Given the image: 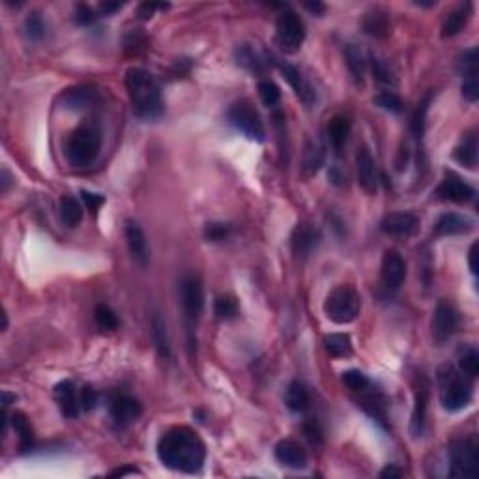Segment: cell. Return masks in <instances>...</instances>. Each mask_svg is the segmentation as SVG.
Segmentation results:
<instances>
[{
	"instance_id": "10",
	"label": "cell",
	"mask_w": 479,
	"mask_h": 479,
	"mask_svg": "<svg viewBox=\"0 0 479 479\" xmlns=\"http://www.w3.org/2000/svg\"><path fill=\"white\" fill-rule=\"evenodd\" d=\"M457 326H459V317H457L453 305L449 301H438L435 314H432V326H430L432 339L438 344L446 343L453 337V333L457 332Z\"/></svg>"
},
{
	"instance_id": "18",
	"label": "cell",
	"mask_w": 479,
	"mask_h": 479,
	"mask_svg": "<svg viewBox=\"0 0 479 479\" xmlns=\"http://www.w3.org/2000/svg\"><path fill=\"white\" fill-rule=\"evenodd\" d=\"M276 459L283 467L303 470L308 467V451L294 440H281L276 446Z\"/></svg>"
},
{
	"instance_id": "22",
	"label": "cell",
	"mask_w": 479,
	"mask_h": 479,
	"mask_svg": "<svg viewBox=\"0 0 479 479\" xmlns=\"http://www.w3.org/2000/svg\"><path fill=\"white\" fill-rule=\"evenodd\" d=\"M55 399L60 406L62 414L66 418H77L79 414L81 401L77 399V394H75V386L72 380H62L60 384L55 386Z\"/></svg>"
},
{
	"instance_id": "15",
	"label": "cell",
	"mask_w": 479,
	"mask_h": 479,
	"mask_svg": "<svg viewBox=\"0 0 479 479\" xmlns=\"http://www.w3.org/2000/svg\"><path fill=\"white\" fill-rule=\"evenodd\" d=\"M356 172H358V184L365 193L375 195L378 190V172L373 156L369 152L367 146H362L356 154Z\"/></svg>"
},
{
	"instance_id": "54",
	"label": "cell",
	"mask_w": 479,
	"mask_h": 479,
	"mask_svg": "<svg viewBox=\"0 0 479 479\" xmlns=\"http://www.w3.org/2000/svg\"><path fill=\"white\" fill-rule=\"evenodd\" d=\"M468 262H470V270L476 276L478 274V244H473L470 247V253H468Z\"/></svg>"
},
{
	"instance_id": "44",
	"label": "cell",
	"mask_w": 479,
	"mask_h": 479,
	"mask_svg": "<svg viewBox=\"0 0 479 479\" xmlns=\"http://www.w3.org/2000/svg\"><path fill=\"white\" fill-rule=\"evenodd\" d=\"M375 103L378 105V107H382V109L389 111V112L403 111V101H401V98L397 96V94L389 92V90L378 94V96L375 98Z\"/></svg>"
},
{
	"instance_id": "56",
	"label": "cell",
	"mask_w": 479,
	"mask_h": 479,
	"mask_svg": "<svg viewBox=\"0 0 479 479\" xmlns=\"http://www.w3.org/2000/svg\"><path fill=\"white\" fill-rule=\"evenodd\" d=\"M99 8H101V12H103L105 15H109V13L120 10V8H122V4H101Z\"/></svg>"
},
{
	"instance_id": "30",
	"label": "cell",
	"mask_w": 479,
	"mask_h": 479,
	"mask_svg": "<svg viewBox=\"0 0 479 479\" xmlns=\"http://www.w3.org/2000/svg\"><path fill=\"white\" fill-rule=\"evenodd\" d=\"M344 58H346V66L351 72L352 79L356 81L358 85H363V77H365V56H363L362 49L351 43L344 49Z\"/></svg>"
},
{
	"instance_id": "24",
	"label": "cell",
	"mask_w": 479,
	"mask_h": 479,
	"mask_svg": "<svg viewBox=\"0 0 479 479\" xmlns=\"http://www.w3.org/2000/svg\"><path fill=\"white\" fill-rule=\"evenodd\" d=\"M126 239H128V247L131 257L139 264H146L148 260V244L146 236L142 233V228L133 221H128L126 225Z\"/></svg>"
},
{
	"instance_id": "3",
	"label": "cell",
	"mask_w": 479,
	"mask_h": 479,
	"mask_svg": "<svg viewBox=\"0 0 479 479\" xmlns=\"http://www.w3.org/2000/svg\"><path fill=\"white\" fill-rule=\"evenodd\" d=\"M101 150V137L96 129L79 128L72 131L64 144V156L74 167H88L98 160Z\"/></svg>"
},
{
	"instance_id": "13",
	"label": "cell",
	"mask_w": 479,
	"mask_h": 479,
	"mask_svg": "<svg viewBox=\"0 0 479 479\" xmlns=\"http://www.w3.org/2000/svg\"><path fill=\"white\" fill-rule=\"evenodd\" d=\"M419 219L414 214L408 212H395V214H387L380 221V230L387 236H395V238H410L418 233Z\"/></svg>"
},
{
	"instance_id": "2",
	"label": "cell",
	"mask_w": 479,
	"mask_h": 479,
	"mask_svg": "<svg viewBox=\"0 0 479 479\" xmlns=\"http://www.w3.org/2000/svg\"><path fill=\"white\" fill-rule=\"evenodd\" d=\"M126 88L129 99L133 105V111L139 118L154 120L163 112V99L158 81L142 68H131L126 74Z\"/></svg>"
},
{
	"instance_id": "42",
	"label": "cell",
	"mask_w": 479,
	"mask_h": 479,
	"mask_svg": "<svg viewBox=\"0 0 479 479\" xmlns=\"http://www.w3.org/2000/svg\"><path fill=\"white\" fill-rule=\"evenodd\" d=\"M258 96L262 99V103L268 105V107H274V105L279 103V99H281V90H279V86L274 85L271 81H262V83L258 85Z\"/></svg>"
},
{
	"instance_id": "32",
	"label": "cell",
	"mask_w": 479,
	"mask_h": 479,
	"mask_svg": "<svg viewBox=\"0 0 479 479\" xmlns=\"http://www.w3.org/2000/svg\"><path fill=\"white\" fill-rule=\"evenodd\" d=\"M96 96V90L94 88H88V86H77V88H69L68 92L62 96V105L66 109H83L86 105L90 103Z\"/></svg>"
},
{
	"instance_id": "23",
	"label": "cell",
	"mask_w": 479,
	"mask_h": 479,
	"mask_svg": "<svg viewBox=\"0 0 479 479\" xmlns=\"http://www.w3.org/2000/svg\"><path fill=\"white\" fill-rule=\"evenodd\" d=\"M281 74L283 77H285V81L294 88L296 96H298L303 103L308 105V107H311L314 99H317V96H314V90L311 88V85L301 77L300 72H298L294 66H290V64H281Z\"/></svg>"
},
{
	"instance_id": "50",
	"label": "cell",
	"mask_w": 479,
	"mask_h": 479,
	"mask_svg": "<svg viewBox=\"0 0 479 479\" xmlns=\"http://www.w3.org/2000/svg\"><path fill=\"white\" fill-rule=\"evenodd\" d=\"M427 103H429V99H425L423 103L419 105L418 111H416V117H414V122H412V129H414V133L418 137H421V133H423V118L425 111H427Z\"/></svg>"
},
{
	"instance_id": "33",
	"label": "cell",
	"mask_w": 479,
	"mask_h": 479,
	"mask_svg": "<svg viewBox=\"0 0 479 479\" xmlns=\"http://www.w3.org/2000/svg\"><path fill=\"white\" fill-rule=\"evenodd\" d=\"M60 217L64 225L68 227H77L83 221V206L75 197L66 195L60 199Z\"/></svg>"
},
{
	"instance_id": "27",
	"label": "cell",
	"mask_w": 479,
	"mask_h": 479,
	"mask_svg": "<svg viewBox=\"0 0 479 479\" xmlns=\"http://www.w3.org/2000/svg\"><path fill=\"white\" fill-rule=\"evenodd\" d=\"M285 405L289 406L292 412H305L311 405V397H309L308 387L301 382H290L287 392H285Z\"/></svg>"
},
{
	"instance_id": "17",
	"label": "cell",
	"mask_w": 479,
	"mask_h": 479,
	"mask_svg": "<svg viewBox=\"0 0 479 479\" xmlns=\"http://www.w3.org/2000/svg\"><path fill=\"white\" fill-rule=\"evenodd\" d=\"M414 414H412V435L418 438L423 435L425 414H427V403H429V382L423 375L418 376V384L414 389Z\"/></svg>"
},
{
	"instance_id": "29",
	"label": "cell",
	"mask_w": 479,
	"mask_h": 479,
	"mask_svg": "<svg viewBox=\"0 0 479 479\" xmlns=\"http://www.w3.org/2000/svg\"><path fill=\"white\" fill-rule=\"evenodd\" d=\"M470 12H472V6H470V4H464V6L457 8V10H453V12L449 13L448 17H446V21H444L442 36L444 37L457 36V34H459V32L464 28V25L468 23Z\"/></svg>"
},
{
	"instance_id": "6",
	"label": "cell",
	"mask_w": 479,
	"mask_h": 479,
	"mask_svg": "<svg viewBox=\"0 0 479 479\" xmlns=\"http://www.w3.org/2000/svg\"><path fill=\"white\" fill-rule=\"evenodd\" d=\"M440 401L449 412L462 410L472 401V386L451 367L444 369L440 375Z\"/></svg>"
},
{
	"instance_id": "16",
	"label": "cell",
	"mask_w": 479,
	"mask_h": 479,
	"mask_svg": "<svg viewBox=\"0 0 479 479\" xmlns=\"http://www.w3.org/2000/svg\"><path fill=\"white\" fill-rule=\"evenodd\" d=\"M142 406L141 403L129 395H118L115 397L111 403V418L112 421L124 429V427H129L131 423H135L137 419L141 418Z\"/></svg>"
},
{
	"instance_id": "9",
	"label": "cell",
	"mask_w": 479,
	"mask_h": 479,
	"mask_svg": "<svg viewBox=\"0 0 479 479\" xmlns=\"http://www.w3.org/2000/svg\"><path fill=\"white\" fill-rule=\"evenodd\" d=\"M180 303L191 332L204 309V287L197 276H185L180 281Z\"/></svg>"
},
{
	"instance_id": "19",
	"label": "cell",
	"mask_w": 479,
	"mask_h": 479,
	"mask_svg": "<svg viewBox=\"0 0 479 479\" xmlns=\"http://www.w3.org/2000/svg\"><path fill=\"white\" fill-rule=\"evenodd\" d=\"M472 228L473 225L468 217L449 212V214H444L438 217L432 233H435V236H457V234H468Z\"/></svg>"
},
{
	"instance_id": "4",
	"label": "cell",
	"mask_w": 479,
	"mask_h": 479,
	"mask_svg": "<svg viewBox=\"0 0 479 479\" xmlns=\"http://www.w3.org/2000/svg\"><path fill=\"white\" fill-rule=\"evenodd\" d=\"M362 311V298L352 287L333 289L324 301V313L335 324H351Z\"/></svg>"
},
{
	"instance_id": "58",
	"label": "cell",
	"mask_w": 479,
	"mask_h": 479,
	"mask_svg": "<svg viewBox=\"0 0 479 479\" xmlns=\"http://www.w3.org/2000/svg\"><path fill=\"white\" fill-rule=\"evenodd\" d=\"M305 8H308V10H311L313 13L324 12V4H320V2H314V4H305Z\"/></svg>"
},
{
	"instance_id": "45",
	"label": "cell",
	"mask_w": 479,
	"mask_h": 479,
	"mask_svg": "<svg viewBox=\"0 0 479 479\" xmlns=\"http://www.w3.org/2000/svg\"><path fill=\"white\" fill-rule=\"evenodd\" d=\"M301 430H303V435H305L311 446H322V442H324L322 429H320V425L314 419H308L305 423L301 425Z\"/></svg>"
},
{
	"instance_id": "38",
	"label": "cell",
	"mask_w": 479,
	"mask_h": 479,
	"mask_svg": "<svg viewBox=\"0 0 479 479\" xmlns=\"http://www.w3.org/2000/svg\"><path fill=\"white\" fill-rule=\"evenodd\" d=\"M214 313L219 320H230L238 314V301L233 296L221 294L214 301Z\"/></svg>"
},
{
	"instance_id": "25",
	"label": "cell",
	"mask_w": 479,
	"mask_h": 479,
	"mask_svg": "<svg viewBox=\"0 0 479 479\" xmlns=\"http://www.w3.org/2000/svg\"><path fill=\"white\" fill-rule=\"evenodd\" d=\"M362 28L365 34L375 37H386L389 34V17L382 10L367 12L362 19Z\"/></svg>"
},
{
	"instance_id": "21",
	"label": "cell",
	"mask_w": 479,
	"mask_h": 479,
	"mask_svg": "<svg viewBox=\"0 0 479 479\" xmlns=\"http://www.w3.org/2000/svg\"><path fill=\"white\" fill-rule=\"evenodd\" d=\"M324 148L320 146L319 142L308 141L303 154H301V167H300V176L303 180L313 178L314 174L320 171V167L324 165Z\"/></svg>"
},
{
	"instance_id": "49",
	"label": "cell",
	"mask_w": 479,
	"mask_h": 479,
	"mask_svg": "<svg viewBox=\"0 0 479 479\" xmlns=\"http://www.w3.org/2000/svg\"><path fill=\"white\" fill-rule=\"evenodd\" d=\"M238 62L249 69H260V60H258V56L249 47L238 49Z\"/></svg>"
},
{
	"instance_id": "1",
	"label": "cell",
	"mask_w": 479,
	"mask_h": 479,
	"mask_svg": "<svg viewBox=\"0 0 479 479\" xmlns=\"http://www.w3.org/2000/svg\"><path fill=\"white\" fill-rule=\"evenodd\" d=\"M158 457L163 467L174 472H199L206 459L204 442L187 427H174L167 430L158 442Z\"/></svg>"
},
{
	"instance_id": "55",
	"label": "cell",
	"mask_w": 479,
	"mask_h": 479,
	"mask_svg": "<svg viewBox=\"0 0 479 479\" xmlns=\"http://www.w3.org/2000/svg\"><path fill=\"white\" fill-rule=\"evenodd\" d=\"M401 476H403V470H399L394 464H389L380 472V478H401Z\"/></svg>"
},
{
	"instance_id": "46",
	"label": "cell",
	"mask_w": 479,
	"mask_h": 479,
	"mask_svg": "<svg viewBox=\"0 0 479 479\" xmlns=\"http://www.w3.org/2000/svg\"><path fill=\"white\" fill-rule=\"evenodd\" d=\"M230 233V227L225 225V223H208L206 228H204V236L208 242H219V239H225Z\"/></svg>"
},
{
	"instance_id": "31",
	"label": "cell",
	"mask_w": 479,
	"mask_h": 479,
	"mask_svg": "<svg viewBox=\"0 0 479 479\" xmlns=\"http://www.w3.org/2000/svg\"><path fill=\"white\" fill-rule=\"evenodd\" d=\"M324 348L332 358H346L352 354V339L346 333H330L324 337Z\"/></svg>"
},
{
	"instance_id": "7",
	"label": "cell",
	"mask_w": 479,
	"mask_h": 479,
	"mask_svg": "<svg viewBox=\"0 0 479 479\" xmlns=\"http://www.w3.org/2000/svg\"><path fill=\"white\" fill-rule=\"evenodd\" d=\"M227 118L228 122L233 124L238 131H242L247 139L257 142L264 141V124L260 120V115L257 112V109L247 99H239V101L230 105Z\"/></svg>"
},
{
	"instance_id": "41",
	"label": "cell",
	"mask_w": 479,
	"mask_h": 479,
	"mask_svg": "<svg viewBox=\"0 0 479 479\" xmlns=\"http://www.w3.org/2000/svg\"><path fill=\"white\" fill-rule=\"evenodd\" d=\"M459 72H461L462 77L478 75V49L476 47L462 53V56L459 58Z\"/></svg>"
},
{
	"instance_id": "12",
	"label": "cell",
	"mask_w": 479,
	"mask_h": 479,
	"mask_svg": "<svg viewBox=\"0 0 479 479\" xmlns=\"http://www.w3.org/2000/svg\"><path fill=\"white\" fill-rule=\"evenodd\" d=\"M380 277L382 283L386 289L397 290L405 283L406 279V262L405 258L401 257L399 251L395 249H387L382 257L380 266Z\"/></svg>"
},
{
	"instance_id": "48",
	"label": "cell",
	"mask_w": 479,
	"mask_h": 479,
	"mask_svg": "<svg viewBox=\"0 0 479 479\" xmlns=\"http://www.w3.org/2000/svg\"><path fill=\"white\" fill-rule=\"evenodd\" d=\"M98 405V392L92 386H85L81 389V406L83 410L90 412Z\"/></svg>"
},
{
	"instance_id": "26",
	"label": "cell",
	"mask_w": 479,
	"mask_h": 479,
	"mask_svg": "<svg viewBox=\"0 0 479 479\" xmlns=\"http://www.w3.org/2000/svg\"><path fill=\"white\" fill-rule=\"evenodd\" d=\"M351 120L346 117H333L328 122L326 131H328V139H330V144H332L335 152H339L346 144L348 135H351Z\"/></svg>"
},
{
	"instance_id": "47",
	"label": "cell",
	"mask_w": 479,
	"mask_h": 479,
	"mask_svg": "<svg viewBox=\"0 0 479 479\" xmlns=\"http://www.w3.org/2000/svg\"><path fill=\"white\" fill-rule=\"evenodd\" d=\"M462 96H464V99H468V101H478L479 98V85H478V75H473V77H464V81H462Z\"/></svg>"
},
{
	"instance_id": "5",
	"label": "cell",
	"mask_w": 479,
	"mask_h": 479,
	"mask_svg": "<svg viewBox=\"0 0 479 479\" xmlns=\"http://www.w3.org/2000/svg\"><path fill=\"white\" fill-rule=\"evenodd\" d=\"M449 476L476 478L479 473V448L472 438H457L449 444Z\"/></svg>"
},
{
	"instance_id": "43",
	"label": "cell",
	"mask_w": 479,
	"mask_h": 479,
	"mask_svg": "<svg viewBox=\"0 0 479 479\" xmlns=\"http://www.w3.org/2000/svg\"><path fill=\"white\" fill-rule=\"evenodd\" d=\"M25 31H26V36L31 37V40H34V42L42 40L43 34H45V23H43V19L40 13L34 12L26 17Z\"/></svg>"
},
{
	"instance_id": "39",
	"label": "cell",
	"mask_w": 479,
	"mask_h": 479,
	"mask_svg": "<svg viewBox=\"0 0 479 479\" xmlns=\"http://www.w3.org/2000/svg\"><path fill=\"white\" fill-rule=\"evenodd\" d=\"M341 380H343V384L348 389H351L352 394H360V392H363L365 387L371 386V380L367 378V375L365 373H362L360 369H351V371H344L343 376H341Z\"/></svg>"
},
{
	"instance_id": "51",
	"label": "cell",
	"mask_w": 479,
	"mask_h": 479,
	"mask_svg": "<svg viewBox=\"0 0 479 479\" xmlns=\"http://www.w3.org/2000/svg\"><path fill=\"white\" fill-rule=\"evenodd\" d=\"M81 195H83V201H85L86 206L92 210V212H98L105 203L103 195H98V193H88V191H83Z\"/></svg>"
},
{
	"instance_id": "8",
	"label": "cell",
	"mask_w": 479,
	"mask_h": 479,
	"mask_svg": "<svg viewBox=\"0 0 479 479\" xmlns=\"http://www.w3.org/2000/svg\"><path fill=\"white\" fill-rule=\"evenodd\" d=\"M276 40L285 53H296L305 40V25L296 12L283 10L276 23Z\"/></svg>"
},
{
	"instance_id": "34",
	"label": "cell",
	"mask_w": 479,
	"mask_h": 479,
	"mask_svg": "<svg viewBox=\"0 0 479 479\" xmlns=\"http://www.w3.org/2000/svg\"><path fill=\"white\" fill-rule=\"evenodd\" d=\"M152 335H154L156 348L160 351L163 358L171 356V343H169V333H167L165 320L161 319L160 313L154 314L152 319Z\"/></svg>"
},
{
	"instance_id": "57",
	"label": "cell",
	"mask_w": 479,
	"mask_h": 479,
	"mask_svg": "<svg viewBox=\"0 0 479 479\" xmlns=\"http://www.w3.org/2000/svg\"><path fill=\"white\" fill-rule=\"evenodd\" d=\"M126 473H141V472H139L137 468H120V470H115L111 476H120V478H122V476H126Z\"/></svg>"
},
{
	"instance_id": "28",
	"label": "cell",
	"mask_w": 479,
	"mask_h": 479,
	"mask_svg": "<svg viewBox=\"0 0 479 479\" xmlns=\"http://www.w3.org/2000/svg\"><path fill=\"white\" fill-rule=\"evenodd\" d=\"M455 160L468 169H476L478 165V137L476 133H468L459 146L455 148Z\"/></svg>"
},
{
	"instance_id": "40",
	"label": "cell",
	"mask_w": 479,
	"mask_h": 479,
	"mask_svg": "<svg viewBox=\"0 0 479 479\" xmlns=\"http://www.w3.org/2000/svg\"><path fill=\"white\" fill-rule=\"evenodd\" d=\"M371 66H373V77H375L380 85H384V86L397 85V77H395L392 69L387 68L386 62H382L380 58H373Z\"/></svg>"
},
{
	"instance_id": "11",
	"label": "cell",
	"mask_w": 479,
	"mask_h": 479,
	"mask_svg": "<svg viewBox=\"0 0 479 479\" xmlns=\"http://www.w3.org/2000/svg\"><path fill=\"white\" fill-rule=\"evenodd\" d=\"M437 197L442 199V201H451V203H470L473 197H476V190L472 185H468L464 180L455 174V172L448 171L446 176L440 182V185L437 187Z\"/></svg>"
},
{
	"instance_id": "53",
	"label": "cell",
	"mask_w": 479,
	"mask_h": 479,
	"mask_svg": "<svg viewBox=\"0 0 479 479\" xmlns=\"http://www.w3.org/2000/svg\"><path fill=\"white\" fill-rule=\"evenodd\" d=\"M92 10L86 6H79V10H77V15H75V21L79 23V25H88V23H92Z\"/></svg>"
},
{
	"instance_id": "36",
	"label": "cell",
	"mask_w": 479,
	"mask_h": 479,
	"mask_svg": "<svg viewBox=\"0 0 479 479\" xmlns=\"http://www.w3.org/2000/svg\"><path fill=\"white\" fill-rule=\"evenodd\" d=\"M459 367L470 378H476L479 375V354L473 346L461 348V352H459Z\"/></svg>"
},
{
	"instance_id": "20",
	"label": "cell",
	"mask_w": 479,
	"mask_h": 479,
	"mask_svg": "<svg viewBox=\"0 0 479 479\" xmlns=\"http://www.w3.org/2000/svg\"><path fill=\"white\" fill-rule=\"evenodd\" d=\"M358 397H360L358 401H360L362 408L367 412L371 418H375L380 423H386V399L376 387H373V384L365 387L363 392H360Z\"/></svg>"
},
{
	"instance_id": "52",
	"label": "cell",
	"mask_w": 479,
	"mask_h": 479,
	"mask_svg": "<svg viewBox=\"0 0 479 479\" xmlns=\"http://www.w3.org/2000/svg\"><path fill=\"white\" fill-rule=\"evenodd\" d=\"M167 4H156V2H144L139 6V17L150 19L156 13V10H165Z\"/></svg>"
},
{
	"instance_id": "14",
	"label": "cell",
	"mask_w": 479,
	"mask_h": 479,
	"mask_svg": "<svg viewBox=\"0 0 479 479\" xmlns=\"http://www.w3.org/2000/svg\"><path fill=\"white\" fill-rule=\"evenodd\" d=\"M320 244V233L319 228H314L311 223H298L294 228V233L290 236V247L296 258H308L313 249Z\"/></svg>"
},
{
	"instance_id": "37",
	"label": "cell",
	"mask_w": 479,
	"mask_h": 479,
	"mask_svg": "<svg viewBox=\"0 0 479 479\" xmlns=\"http://www.w3.org/2000/svg\"><path fill=\"white\" fill-rule=\"evenodd\" d=\"M94 322L98 326L101 332H115L118 328V319L115 311L107 305H96L94 309Z\"/></svg>"
},
{
	"instance_id": "35",
	"label": "cell",
	"mask_w": 479,
	"mask_h": 479,
	"mask_svg": "<svg viewBox=\"0 0 479 479\" xmlns=\"http://www.w3.org/2000/svg\"><path fill=\"white\" fill-rule=\"evenodd\" d=\"M12 427L15 429V432L19 435V444H21V449H28L34 442V430H32V425L28 421L25 414L21 412H15L12 414Z\"/></svg>"
}]
</instances>
